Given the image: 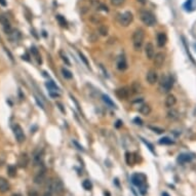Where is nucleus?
Listing matches in <instances>:
<instances>
[{"instance_id":"obj_1","label":"nucleus","mask_w":196,"mask_h":196,"mask_svg":"<svg viewBox=\"0 0 196 196\" xmlns=\"http://www.w3.org/2000/svg\"><path fill=\"white\" fill-rule=\"evenodd\" d=\"M146 176L144 173H135V175L131 176V182H133V185L138 186L139 187V190L141 191L142 194H145L146 193Z\"/></svg>"},{"instance_id":"obj_12","label":"nucleus","mask_w":196,"mask_h":196,"mask_svg":"<svg viewBox=\"0 0 196 196\" xmlns=\"http://www.w3.org/2000/svg\"><path fill=\"white\" fill-rule=\"evenodd\" d=\"M145 54L147 57L148 60H152L155 56V51H154V45L152 43H147L145 46Z\"/></svg>"},{"instance_id":"obj_24","label":"nucleus","mask_w":196,"mask_h":196,"mask_svg":"<svg viewBox=\"0 0 196 196\" xmlns=\"http://www.w3.org/2000/svg\"><path fill=\"white\" fill-rule=\"evenodd\" d=\"M125 160H126V163H127L128 165H133V163L136 162L135 156H133V153H130V152L125 153Z\"/></svg>"},{"instance_id":"obj_10","label":"nucleus","mask_w":196,"mask_h":196,"mask_svg":"<svg viewBox=\"0 0 196 196\" xmlns=\"http://www.w3.org/2000/svg\"><path fill=\"white\" fill-rule=\"evenodd\" d=\"M164 61H165V54L163 53L156 54L154 58H153V64H154L156 68H161L163 64H164Z\"/></svg>"},{"instance_id":"obj_3","label":"nucleus","mask_w":196,"mask_h":196,"mask_svg":"<svg viewBox=\"0 0 196 196\" xmlns=\"http://www.w3.org/2000/svg\"><path fill=\"white\" fill-rule=\"evenodd\" d=\"M47 187L48 191L51 192H54V193H58V194H61L63 193L64 191V186H63V183L61 182L58 179H49L47 181Z\"/></svg>"},{"instance_id":"obj_45","label":"nucleus","mask_w":196,"mask_h":196,"mask_svg":"<svg viewBox=\"0 0 196 196\" xmlns=\"http://www.w3.org/2000/svg\"><path fill=\"white\" fill-rule=\"evenodd\" d=\"M74 145H76V146H77L79 150H81V151H84V150H83V148H82V146H79L77 142H74Z\"/></svg>"},{"instance_id":"obj_2","label":"nucleus","mask_w":196,"mask_h":196,"mask_svg":"<svg viewBox=\"0 0 196 196\" xmlns=\"http://www.w3.org/2000/svg\"><path fill=\"white\" fill-rule=\"evenodd\" d=\"M144 39H145V32L142 29H138L133 32V47L136 51H141L142 45L144 43Z\"/></svg>"},{"instance_id":"obj_42","label":"nucleus","mask_w":196,"mask_h":196,"mask_svg":"<svg viewBox=\"0 0 196 196\" xmlns=\"http://www.w3.org/2000/svg\"><path fill=\"white\" fill-rule=\"evenodd\" d=\"M49 95H51V96H54V98L60 96V93H58V91H49Z\"/></svg>"},{"instance_id":"obj_41","label":"nucleus","mask_w":196,"mask_h":196,"mask_svg":"<svg viewBox=\"0 0 196 196\" xmlns=\"http://www.w3.org/2000/svg\"><path fill=\"white\" fill-rule=\"evenodd\" d=\"M28 196H39V193L36 190H30L28 192Z\"/></svg>"},{"instance_id":"obj_28","label":"nucleus","mask_w":196,"mask_h":196,"mask_svg":"<svg viewBox=\"0 0 196 196\" xmlns=\"http://www.w3.org/2000/svg\"><path fill=\"white\" fill-rule=\"evenodd\" d=\"M7 173L11 178H14L17 176V167L14 165H8L7 167Z\"/></svg>"},{"instance_id":"obj_33","label":"nucleus","mask_w":196,"mask_h":196,"mask_svg":"<svg viewBox=\"0 0 196 196\" xmlns=\"http://www.w3.org/2000/svg\"><path fill=\"white\" fill-rule=\"evenodd\" d=\"M62 74H63L64 78H66V79H71L72 77H73L71 72L69 70H67V69H65V68L62 69Z\"/></svg>"},{"instance_id":"obj_18","label":"nucleus","mask_w":196,"mask_h":196,"mask_svg":"<svg viewBox=\"0 0 196 196\" xmlns=\"http://www.w3.org/2000/svg\"><path fill=\"white\" fill-rule=\"evenodd\" d=\"M43 159H44V152L43 151H39L38 153H36L35 156H34V158H33L34 164L40 165L41 163L43 162Z\"/></svg>"},{"instance_id":"obj_17","label":"nucleus","mask_w":196,"mask_h":196,"mask_svg":"<svg viewBox=\"0 0 196 196\" xmlns=\"http://www.w3.org/2000/svg\"><path fill=\"white\" fill-rule=\"evenodd\" d=\"M176 103H177V99H176V96L173 95H168L167 96V99H165V106H167V108H172L173 106L176 105Z\"/></svg>"},{"instance_id":"obj_9","label":"nucleus","mask_w":196,"mask_h":196,"mask_svg":"<svg viewBox=\"0 0 196 196\" xmlns=\"http://www.w3.org/2000/svg\"><path fill=\"white\" fill-rule=\"evenodd\" d=\"M0 24L2 25L4 32H5L7 35H8V34L12 31V28H11V23H9V21H8V19H7V17L4 16V14H1V16H0Z\"/></svg>"},{"instance_id":"obj_30","label":"nucleus","mask_w":196,"mask_h":196,"mask_svg":"<svg viewBox=\"0 0 196 196\" xmlns=\"http://www.w3.org/2000/svg\"><path fill=\"white\" fill-rule=\"evenodd\" d=\"M102 98H103V101H104V103L106 104V105H108V106H110V107H116V105H115V103H114V102L111 100L110 98H109L108 96H106V95H103V96H102Z\"/></svg>"},{"instance_id":"obj_31","label":"nucleus","mask_w":196,"mask_h":196,"mask_svg":"<svg viewBox=\"0 0 196 196\" xmlns=\"http://www.w3.org/2000/svg\"><path fill=\"white\" fill-rule=\"evenodd\" d=\"M159 144H160V145H173L175 142L170 140V138L164 137V138H161L159 140Z\"/></svg>"},{"instance_id":"obj_36","label":"nucleus","mask_w":196,"mask_h":196,"mask_svg":"<svg viewBox=\"0 0 196 196\" xmlns=\"http://www.w3.org/2000/svg\"><path fill=\"white\" fill-rule=\"evenodd\" d=\"M99 32L101 33V35L106 36L108 34V28L106 26H100V28H99Z\"/></svg>"},{"instance_id":"obj_15","label":"nucleus","mask_w":196,"mask_h":196,"mask_svg":"<svg viewBox=\"0 0 196 196\" xmlns=\"http://www.w3.org/2000/svg\"><path fill=\"white\" fill-rule=\"evenodd\" d=\"M184 8L187 11H193L196 9V0H187L184 3Z\"/></svg>"},{"instance_id":"obj_49","label":"nucleus","mask_w":196,"mask_h":196,"mask_svg":"<svg viewBox=\"0 0 196 196\" xmlns=\"http://www.w3.org/2000/svg\"><path fill=\"white\" fill-rule=\"evenodd\" d=\"M162 196H170V194H168V193H167V192H163V193H162Z\"/></svg>"},{"instance_id":"obj_43","label":"nucleus","mask_w":196,"mask_h":196,"mask_svg":"<svg viewBox=\"0 0 196 196\" xmlns=\"http://www.w3.org/2000/svg\"><path fill=\"white\" fill-rule=\"evenodd\" d=\"M133 121L136 122V124H138V125H142L143 124V122H142V120H141L140 118L137 117V118H135L133 119Z\"/></svg>"},{"instance_id":"obj_23","label":"nucleus","mask_w":196,"mask_h":196,"mask_svg":"<svg viewBox=\"0 0 196 196\" xmlns=\"http://www.w3.org/2000/svg\"><path fill=\"white\" fill-rule=\"evenodd\" d=\"M139 112L141 114H143V115L147 116L149 114L151 113V107L147 104H144V105L140 106V108H139Z\"/></svg>"},{"instance_id":"obj_48","label":"nucleus","mask_w":196,"mask_h":196,"mask_svg":"<svg viewBox=\"0 0 196 196\" xmlns=\"http://www.w3.org/2000/svg\"><path fill=\"white\" fill-rule=\"evenodd\" d=\"M138 2H140V3L142 4H146V2H147V0H137Z\"/></svg>"},{"instance_id":"obj_5","label":"nucleus","mask_w":196,"mask_h":196,"mask_svg":"<svg viewBox=\"0 0 196 196\" xmlns=\"http://www.w3.org/2000/svg\"><path fill=\"white\" fill-rule=\"evenodd\" d=\"M173 79L172 76H162L160 81V89L162 93H168L173 88Z\"/></svg>"},{"instance_id":"obj_32","label":"nucleus","mask_w":196,"mask_h":196,"mask_svg":"<svg viewBox=\"0 0 196 196\" xmlns=\"http://www.w3.org/2000/svg\"><path fill=\"white\" fill-rule=\"evenodd\" d=\"M82 187L86 191H90L93 189V184H91V182L89 180H84L82 182Z\"/></svg>"},{"instance_id":"obj_50","label":"nucleus","mask_w":196,"mask_h":196,"mask_svg":"<svg viewBox=\"0 0 196 196\" xmlns=\"http://www.w3.org/2000/svg\"><path fill=\"white\" fill-rule=\"evenodd\" d=\"M11 196H23V195H21V194H19V193H16V194H12Z\"/></svg>"},{"instance_id":"obj_13","label":"nucleus","mask_w":196,"mask_h":196,"mask_svg":"<svg viewBox=\"0 0 196 196\" xmlns=\"http://www.w3.org/2000/svg\"><path fill=\"white\" fill-rule=\"evenodd\" d=\"M46 179V173H45V170H40L37 175L34 177V182L36 183V184H43L44 181H45Z\"/></svg>"},{"instance_id":"obj_6","label":"nucleus","mask_w":196,"mask_h":196,"mask_svg":"<svg viewBox=\"0 0 196 196\" xmlns=\"http://www.w3.org/2000/svg\"><path fill=\"white\" fill-rule=\"evenodd\" d=\"M133 20V14L130 11H126L124 14H122L120 17H119L118 21H119V24L123 27H127Z\"/></svg>"},{"instance_id":"obj_25","label":"nucleus","mask_w":196,"mask_h":196,"mask_svg":"<svg viewBox=\"0 0 196 196\" xmlns=\"http://www.w3.org/2000/svg\"><path fill=\"white\" fill-rule=\"evenodd\" d=\"M179 112L177 110H175V109H172V110H170L167 112V117L170 119H172V120H176V119L179 118Z\"/></svg>"},{"instance_id":"obj_21","label":"nucleus","mask_w":196,"mask_h":196,"mask_svg":"<svg viewBox=\"0 0 196 196\" xmlns=\"http://www.w3.org/2000/svg\"><path fill=\"white\" fill-rule=\"evenodd\" d=\"M8 38H9V40L12 42L19 41L20 39H21V33H20L19 31H17V30L12 29V31L8 34Z\"/></svg>"},{"instance_id":"obj_27","label":"nucleus","mask_w":196,"mask_h":196,"mask_svg":"<svg viewBox=\"0 0 196 196\" xmlns=\"http://www.w3.org/2000/svg\"><path fill=\"white\" fill-rule=\"evenodd\" d=\"M30 51H31L32 54H33V56L35 57V59L37 60V62H38L39 64H41V57H40V54H39L38 49H37V48L35 47V46H32Z\"/></svg>"},{"instance_id":"obj_29","label":"nucleus","mask_w":196,"mask_h":196,"mask_svg":"<svg viewBox=\"0 0 196 196\" xmlns=\"http://www.w3.org/2000/svg\"><path fill=\"white\" fill-rule=\"evenodd\" d=\"M45 86L48 88L49 91H59V87L54 84V81H48V82H46Z\"/></svg>"},{"instance_id":"obj_34","label":"nucleus","mask_w":196,"mask_h":196,"mask_svg":"<svg viewBox=\"0 0 196 196\" xmlns=\"http://www.w3.org/2000/svg\"><path fill=\"white\" fill-rule=\"evenodd\" d=\"M57 20H58V22L62 27H66L67 26V21L65 20V18H63L62 16H57Z\"/></svg>"},{"instance_id":"obj_47","label":"nucleus","mask_w":196,"mask_h":196,"mask_svg":"<svg viewBox=\"0 0 196 196\" xmlns=\"http://www.w3.org/2000/svg\"><path fill=\"white\" fill-rule=\"evenodd\" d=\"M42 196H53V195H51V191H48V192H45V193H44V194L42 195Z\"/></svg>"},{"instance_id":"obj_35","label":"nucleus","mask_w":196,"mask_h":196,"mask_svg":"<svg viewBox=\"0 0 196 196\" xmlns=\"http://www.w3.org/2000/svg\"><path fill=\"white\" fill-rule=\"evenodd\" d=\"M149 128H150L151 130H153L154 133H164V130L163 128H160V127H157V126H148Z\"/></svg>"},{"instance_id":"obj_26","label":"nucleus","mask_w":196,"mask_h":196,"mask_svg":"<svg viewBox=\"0 0 196 196\" xmlns=\"http://www.w3.org/2000/svg\"><path fill=\"white\" fill-rule=\"evenodd\" d=\"M130 89L131 91H133V93H140V91H142V86H141V84L139 82H133V85L130 86Z\"/></svg>"},{"instance_id":"obj_22","label":"nucleus","mask_w":196,"mask_h":196,"mask_svg":"<svg viewBox=\"0 0 196 196\" xmlns=\"http://www.w3.org/2000/svg\"><path fill=\"white\" fill-rule=\"evenodd\" d=\"M167 35H165L164 33H159L157 35V44L158 46H160V47H162V46L165 45V43H167Z\"/></svg>"},{"instance_id":"obj_38","label":"nucleus","mask_w":196,"mask_h":196,"mask_svg":"<svg viewBox=\"0 0 196 196\" xmlns=\"http://www.w3.org/2000/svg\"><path fill=\"white\" fill-rule=\"evenodd\" d=\"M60 54H61V57H62V60H63L64 62L67 64V65H70V62H69V60L68 58L66 57V54H64L63 51H60Z\"/></svg>"},{"instance_id":"obj_16","label":"nucleus","mask_w":196,"mask_h":196,"mask_svg":"<svg viewBox=\"0 0 196 196\" xmlns=\"http://www.w3.org/2000/svg\"><path fill=\"white\" fill-rule=\"evenodd\" d=\"M117 68L120 71H123L127 68V63H126V60L124 58V56H120L119 59L117 60Z\"/></svg>"},{"instance_id":"obj_40","label":"nucleus","mask_w":196,"mask_h":196,"mask_svg":"<svg viewBox=\"0 0 196 196\" xmlns=\"http://www.w3.org/2000/svg\"><path fill=\"white\" fill-rule=\"evenodd\" d=\"M142 141H143L144 143L146 144V145L148 146V147H149V149H150V151H151V152H154V150H153V145H152V144H150V143H149V142H147V141H146L145 139H142Z\"/></svg>"},{"instance_id":"obj_46","label":"nucleus","mask_w":196,"mask_h":196,"mask_svg":"<svg viewBox=\"0 0 196 196\" xmlns=\"http://www.w3.org/2000/svg\"><path fill=\"white\" fill-rule=\"evenodd\" d=\"M0 4H1L2 6H6V1L5 0H0Z\"/></svg>"},{"instance_id":"obj_51","label":"nucleus","mask_w":196,"mask_h":196,"mask_svg":"<svg viewBox=\"0 0 196 196\" xmlns=\"http://www.w3.org/2000/svg\"><path fill=\"white\" fill-rule=\"evenodd\" d=\"M195 48H196V44H195Z\"/></svg>"},{"instance_id":"obj_8","label":"nucleus","mask_w":196,"mask_h":196,"mask_svg":"<svg viewBox=\"0 0 196 196\" xmlns=\"http://www.w3.org/2000/svg\"><path fill=\"white\" fill-rule=\"evenodd\" d=\"M131 93H133V91H131L130 87H122V88H118L117 90H116V96H117L119 99H121V100L127 99Z\"/></svg>"},{"instance_id":"obj_14","label":"nucleus","mask_w":196,"mask_h":196,"mask_svg":"<svg viewBox=\"0 0 196 196\" xmlns=\"http://www.w3.org/2000/svg\"><path fill=\"white\" fill-rule=\"evenodd\" d=\"M18 164L20 167H26L29 164V156L26 153L20 155L19 160H18Z\"/></svg>"},{"instance_id":"obj_37","label":"nucleus","mask_w":196,"mask_h":196,"mask_svg":"<svg viewBox=\"0 0 196 196\" xmlns=\"http://www.w3.org/2000/svg\"><path fill=\"white\" fill-rule=\"evenodd\" d=\"M113 6H120L124 3V0H110Z\"/></svg>"},{"instance_id":"obj_44","label":"nucleus","mask_w":196,"mask_h":196,"mask_svg":"<svg viewBox=\"0 0 196 196\" xmlns=\"http://www.w3.org/2000/svg\"><path fill=\"white\" fill-rule=\"evenodd\" d=\"M22 59H23V60H26V61H30V59H29V56H28V54H25V56H24V54H23V57H22Z\"/></svg>"},{"instance_id":"obj_7","label":"nucleus","mask_w":196,"mask_h":196,"mask_svg":"<svg viewBox=\"0 0 196 196\" xmlns=\"http://www.w3.org/2000/svg\"><path fill=\"white\" fill-rule=\"evenodd\" d=\"M14 135L19 143H23L25 142V140H26V136H25V133H24L23 128H22L21 125H19V124L14 125Z\"/></svg>"},{"instance_id":"obj_11","label":"nucleus","mask_w":196,"mask_h":196,"mask_svg":"<svg viewBox=\"0 0 196 196\" xmlns=\"http://www.w3.org/2000/svg\"><path fill=\"white\" fill-rule=\"evenodd\" d=\"M146 80H147V82L149 84H155L157 82L158 80V75H157V72L155 70H150L147 73V75H146Z\"/></svg>"},{"instance_id":"obj_39","label":"nucleus","mask_w":196,"mask_h":196,"mask_svg":"<svg viewBox=\"0 0 196 196\" xmlns=\"http://www.w3.org/2000/svg\"><path fill=\"white\" fill-rule=\"evenodd\" d=\"M78 54H79V57H80V59H81V60H82V61H83V63L85 64V65L87 66V67H89V65H88V61H87V60H86V58H85V57H84L83 54L80 53V51H79Z\"/></svg>"},{"instance_id":"obj_4","label":"nucleus","mask_w":196,"mask_h":196,"mask_svg":"<svg viewBox=\"0 0 196 196\" xmlns=\"http://www.w3.org/2000/svg\"><path fill=\"white\" fill-rule=\"evenodd\" d=\"M140 18H141V20H142L143 23L148 27L154 26L155 23H156V19H155L154 14H153L151 11H142L140 12Z\"/></svg>"},{"instance_id":"obj_20","label":"nucleus","mask_w":196,"mask_h":196,"mask_svg":"<svg viewBox=\"0 0 196 196\" xmlns=\"http://www.w3.org/2000/svg\"><path fill=\"white\" fill-rule=\"evenodd\" d=\"M9 190V184L4 178L0 177V192L5 193Z\"/></svg>"},{"instance_id":"obj_19","label":"nucleus","mask_w":196,"mask_h":196,"mask_svg":"<svg viewBox=\"0 0 196 196\" xmlns=\"http://www.w3.org/2000/svg\"><path fill=\"white\" fill-rule=\"evenodd\" d=\"M191 160H192V156H191L190 154H186V153L180 154V155H179V157H178V162L182 163V164L187 163V162H190Z\"/></svg>"}]
</instances>
